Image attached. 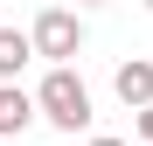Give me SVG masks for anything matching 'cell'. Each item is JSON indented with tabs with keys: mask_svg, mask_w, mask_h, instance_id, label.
I'll return each instance as SVG.
<instances>
[{
	"mask_svg": "<svg viewBox=\"0 0 153 146\" xmlns=\"http://www.w3.org/2000/svg\"><path fill=\"white\" fill-rule=\"evenodd\" d=\"M35 104H42V118L56 132H84L91 125V90H84V77L70 63H49V77L35 84Z\"/></svg>",
	"mask_w": 153,
	"mask_h": 146,
	"instance_id": "obj_1",
	"label": "cell"
},
{
	"mask_svg": "<svg viewBox=\"0 0 153 146\" xmlns=\"http://www.w3.org/2000/svg\"><path fill=\"white\" fill-rule=\"evenodd\" d=\"M28 35H35V56H49V63H70L76 49H84V21H76L70 7H42Z\"/></svg>",
	"mask_w": 153,
	"mask_h": 146,
	"instance_id": "obj_2",
	"label": "cell"
},
{
	"mask_svg": "<svg viewBox=\"0 0 153 146\" xmlns=\"http://www.w3.org/2000/svg\"><path fill=\"white\" fill-rule=\"evenodd\" d=\"M111 90H118L125 111H146V104H153V63H146V56H125V63L111 70Z\"/></svg>",
	"mask_w": 153,
	"mask_h": 146,
	"instance_id": "obj_3",
	"label": "cell"
},
{
	"mask_svg": "<svg viewBox=\"0 0 153 146\" xmlns=\"http://www.w3.org/2000/svg\"><path fill=\"white\" fill-rule=\"evenodd\" d=\"M35 111H42V104H35V97L21 90V84H0V139L28 132V118H35Z\"/></svg>",
	"mask_w": 153,
	"mask_h": 146,
	"instance_id": "obj_4",
	"label": "cell"
},
{
	"mask_svg": "<svg viewBox=\"0 0 153 146\" xmlns=\"http://www.w3.org/2000/svg\"><path fill=\"white\" fill-rule=\"evenodd\" d=\"M28 56H35V35H21V28H0V84H21Z\"/></svg>",
	"mask_w": 153,
	"mask_h": 146,
	"instance_id": "obj_5",
	"label": "cell"
},
{
	"mask_svg": "<svg viewBox=\"0 0 153 146\" xmlns=\"http://www.w3.org/2000/svg\"><path fill=\"white\" fill-rule=\"evenodd\" d=\"M132 125H139V146H153V104H146V111L132 118Z\"/></svg>",
	"mask_w": 153,
	"mask_h": 146,
	"instance_id": "obj_6",
	"label": "cell"
},
{
	"mask_svg": "<svg viewBox=\"0 0 153 146\" xmlns=\"http://www.w3.org/2000/svg\"><path fill=\"white\" fill-rule=\"evenodd\" d=\"M91 146H125V139H91Z\"/></svg>",
	"mask_w": 153,
	"mask_h": 146,
	"instance_id": "obj_7",
	"label": "cell"
},
{
	"mask_svg": "<svg viewBox=\"0 0 153 146\" xmlns=\"http://www.w3.org/2000/svg\"><path fill=\"white\" fill-rule=\"evenodd\" d=\"M76 7H105V0H76Z\"/></svg>",
	"mask_w": 153,
	"mask_h": 146,
	"instance_id": "obj_8",
	"label": "cell"
},
{
	"mask_svg": "<svg viewBox=\"0 0 153 146\" xmlns=\"http://www.w3.org/2000/svg\"><path fill=\"white\" fill-rule=\"evenodd\" d=\"M146 7H153V0H146Z\"/></svg>",
	"mask_w": 153,
	"mask_h": 146,
	"instance_id": "obj_9",
	"label": "cell"
}]
</instances>
